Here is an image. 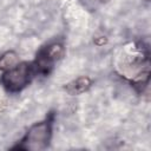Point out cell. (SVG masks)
Returning <instances> with one entry per match:
<instances>
[{"label":"cell","mask_w":151,"mask_h":151,"mask_svg":"<svg viewBox=\"0 0 151 151\" xmlns=\"http://www.w3.org/2000/svg\"><path fill=\"white\" fill-rule=\"evenodd\" d=\"M33 67L27 63L17 64L14 67L5 71V73L1 77V81L8 91H20L29 83Z\"/></svg>","instance_id":"cell-2"},{"label":"cell","mask_w":151,"mask_h":151,"mask_svg":"<svg viewBox=\"0 0 151 151\" xmlns=\"http://www.w3.org/2000/svg\"><path fill=\"white\" fill-rule=\"evenodd\" d=\"M92 85V80L88 77H79L76 80L68 83L65 86V91L71 96L80 94L85 91H87Z\"/></svg>","instance_id":"cell-3"},{"label":"cell","mask_w":151,"mask_h":151,"mask_svg":"<svg viewBox=\"0 0 151 151\" xmlns=\"http://www.w3.org/2000/svg\"><path fill=\"white\" fill-rule=\"evenodd\" d=\"M17 64H19L18 60V54L13 51L5 53L1 58H0V70L2 71H7L12 67H14Z\"/></svg>","instance_id":"cell-5"},{"label":"cell","mask_w":151,"mask_h":151,"mask_svg":"<svg viewBox=\"0 0 151 151\" xmlns=\"http://www.w3.org/2000/svg\"><path fill=\"white\" fill-rule=\"evenodd\" d=\"M51 123L50 120L40 122L34 124L24 139L21 140V144L17 146V149H22V150H42L47 146L50 138H51Z\"/></svg>","instance_id":"cell-1"},{"label":"cell","mask_w":151,"mask_h":151,"mask_svg":"<svg viewBox=\"0 0 151 151\" xmlns=\"http://www.w3.org/2000/svg\"><path fill=\"white\" fill-rule=\"evenodd\" d=\"M64 54V48H63V45L59 44V42H55V44H52V45H48L47 47H45L44 50L40 51L39 55L44 57L45 59H47L48 61H51L52 64L60 59Z\"/></svg>","instance_id":"cell-4"}]
</instances>
